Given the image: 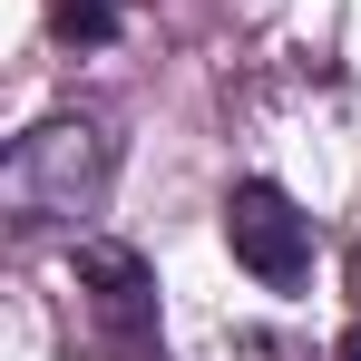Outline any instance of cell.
Returning a JSON list of instances; mask_svg holds the SVG:
<instances>
[{
	"instance_id": "obj_1",
	"label": "cell",
	"mask_w": 361,
	"mask_h": 361,
	"mask_svg": "<svg viewBox=\"0 0 361 361\" xmlns=\"http://www.w3.org/2000/svg\"><path fill=\"white\" fill-rule=\"evenodd\" d=\"M108 166H118V147H108L98 118H49V127H30V137L10 147L0 185H10V205H20L30 225H59V215H88V205H98Z\"/></svg>"
},
{
	"instance_id": "obj_2",
	"label": "cell",
	"mask_w": 361,
	"mask_h": 361,
	"mask_svg": "<svg viewBox=\"0 0 361 361\" xmlns=\"http://www.w3.org/2000/svg\"><path fill=\"white\" fill-rule=\"evenodd\" d=\"M225 244H235L244 274H264V283H302L312 274V215L283 185H264V176H244L225 195Z\"/></svg>"
},
{
	"instance_id": "obj_3",
	"label": "cell",
	"mask_w": 361,
	"mask_h": 361,
	"mask_svg": "<svg viewBox=\"0 0 361 361\" xmlns=\"http://www.w3.org/2000/svg\"><path fill=\"white\" fill-rule=\"evenodd\" d=\"M118 0H49V30L59 39H78V49H98V39H118Z\"/></svg>"
}]
</instances>
